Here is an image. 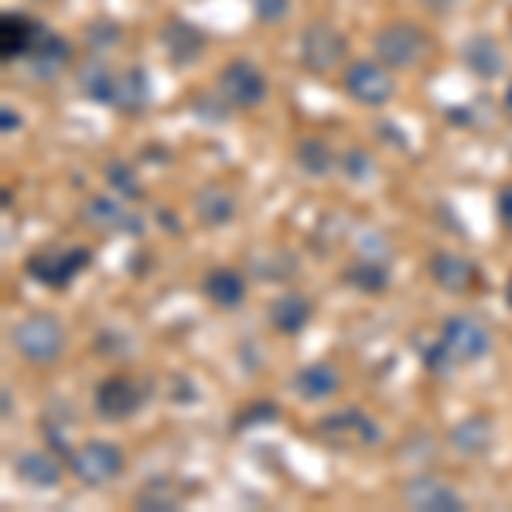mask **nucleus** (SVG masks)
Segmentation results:
<instances>
[{"mask_svg": "<svg viewBox=\"0 0 512 512\" xmlns=\"http://www.w3.org/2000/svg\"><path fill=\"white\" fill-rule=\"evenodd\" d=\"M373 52L386 69H414L431 52V35L410 21H390L373 35Z\"/></svg>", "mask_w": 512, "mask_h": 512, "instance_id": "1", "label": "nucleus"}, {"mask_svg": "<svg viewBox=\"0 0 512 512\" xmlns=\"http://www.w3.org/2000/svg\"><path fill=\"white\" fill-rule=\"evenodd\" d=\"M11 342L31 366H52L65 352V328L55 315H28L14 325Z\"/></svg>", "mask_w": 512, "mask_h": 512, "instance_id": "2", "label": "nucleus"}, {"mask_svg": "<svg viewBox=\"0 0 512 512\" xmlns=\"http://www.w3.org/2000/svg\"><path fill=\"white\" fill-rule=\"evenodd\" d=\"M315 434H318V441H325L328 448H338V451H362V448L379 444V424L355 407L325 414L315 424Z\"/></svg>", "mask_w": 512, "mask_h": 512, "instance_id": "3", "label": "nucleus"}, {"mask_svg": "<svg viewBox=\"0 0 512 512\" xmlns=\"http://www.w3.org/2000/svg\"><path fill=\"white\" fill-rule=\"evenodd\" d=\"M69 468L82 485L96 489V485H106V482H113V478H120L123 468H127V458H123L120 444L93 437V441L69 451Z\"/></svg>", "mask_w": 512, "mask_h": 512, "instance_id": "4", "label": "nucleus"}, {"mask_svg": "<svg viewBox=\"0 0 512 512\" xmlns=\"http://www.w3.org/2000/svg\"><path fill=\"white\" fill-rule=\"evenodd\" d=\"M349 55V41L328 21H315L301 31V62L311 76H332Z\"/></svg>", "mask_w": 512, "mask_h": 512, "instance_id": "5", "label": "nucleus"}, {"mask_svg": "<svg viewBox=\"0 0 512 512\" xmlns=\"http://www.w3.org/2000/svg\"><path fill=\"white\" fill-rule=\"evenodd\" d=\"M441 349L448 352V359L454 366H472V362H482L492 349V335L482 321L454 315L441 325V335H437Z\"/></svg>", "mask_w": 512, "mask_h": 512, "instance_id": "6", "label": "nucleus"}, {"mask_svg": "<svg viewBox=\"0 0 512 512\" xmlns=\"http://www.w3.org/2000/svg\"><path fill=\"white\" fill-rule=\"evenodd\" d=\"M219 96L229 110H256L267 99V76L250 59H236L219 72Z\"/></svg>", "mask_w": 512, "mask_h": 512, "instance_id": "7", "label": "nucleus"}, {"mask_svg": "<svg viewBox=\"0 0 512 512\" xmlns=\"http://www.w3.org/2000/svg\"><path fill=\"white\" fill-rule=\"evenodd\" d=\"M89 260H93V253H89L86 246H72V250L31 253L24 270H28V277L38 280V284L52 287V291H62V287H69L72 280L89 267Z\"/></svg>", "mask_w": 512, "mask_h": 512, "instance_id": "8", "label": "nucleus"}, {"mask_svg": "<svg viewBox=\"0 0 512 512\" xmlns=\"http://www.w3.org/2000/svg\"><path fill=\"white\" fill-rule=\"evenodd\" d=\"M345 93H349L359 106H386L390 99L396 96V82L390 76L383 62H369V59H359L345 69Z\"/></svg>", "mask_w": 512, "mask_h": 512, "instance_id": "9", "label": "nucleus"}, {"mask_svg": "<svg viewBox=\"0 0 512 512\" xmlns=\"http://www.w3.org/2000/svg\"><path fill=\"white\" fill-rule=\"evenodd\" d=\"M48 38V28L31 14L21 11H7L0 18V59L14 62V59H28L31 52Z\"/></svg>", "mask_w": 512, "mask_h": 512, "instance_id": "10", "label": "nucleus"}, {"mask_svg": "<svg viewBox=\"0 0 512 512\" xmlns=\"http://www.w3.org/2000/svg\"><path fill=\"white\" fill-rule=\"evenodd\" d=\"M93 407L103 420L117 424V420H130L144 407V393H140V386L130 376H110L96 386Z\"/></svg>", "mask_w": 512, "mask_h": 512, "instance_id": "11", "label": "nucleus"}, {"mask_svg": "<svg viewBox=\"0 0 512 512\" xmlns=\"http://www.w3.org/2000/svg\"><path fill=\"white\" fill-rule=\"evenodd\" d=\"M82 219L93 229H99V233H130V236L144 233V219L134 216V212L127 209V202H113V198H106V195L89 198L86 209H82Z\"/></svg>", "mask_w": 512, "mask_h": 512, "instance_id": "12", "label": "nucleus"}, {"mask_svg": "<svg viewBox=\"0 0 512 512\" xmlns=\"http://www.w3.org/2000/svg\"><path fill=\"white\" fill-rule=\"evenodd\" d=\"M427 270H431L434 284L448 294H468V291H475V284H482V274H478L475 263L468 260V256H458L448 250L434 253Z\"/></svg>", "mask_w": 512, "mask_h": 512, "instance_id": "13", "label": "nucleus"}, {"mask_svg": "<svg viewBox=\"0 0 512 512\" xmlns=\"http://www.w3.org/2000/svg\"><path fill=\"white\" fill-rule=\"evenodd\" d=\"M403 499H407L410 509L420 512H461L465 509V499L444 485L441 478H414V482L403 489Z\"/></svg>", "mask_w": 512, "mask_h": 512, "instance_id": "14", "label": "nucleus"}, {"mask_svg": "<svg viewBox=\"0 0 512 512\" xmlns=\"http://www.w3.org/2000/svg\"><path fill=\"white\" fill-rule=\"evenodd\" d=\"M161 45L175 65H192L205 52V35L185 18H171L161 28Z\"/></svg>", "mask_w": 512, "mask_h": 512, "instance_id": "15", "label": "nucleus"}, {"mask_svg": "<svg viewBox=\"0 0 512 512\" xmlns=\"http://www.w3.org/2000/svg\"><path fill=\"white\" fill-rule=\"evenodd\" d=\"M14 475L31 489H59L62 485V465L48 451H21L14 458Z\"/></svg>", "mask_w": 512, "mask_h": 512, "instance_id": "16", "label": "nucleus"}, {"mask_svg": "<svg viewBox=\"0 0 512 512\" xmlns=\"http://www.w3.org/2000/svg\"><path fill=\"white\" fill-rule=\"evenodd\" d=\"M461 59H465L468 72H475L478 79L485 82H495L506 72V52L499 48V41L489 38V35H478L465 45V52H461Z\"/></svg>", "mask_w": 512, "mask_h": 512, "instance_id": "17", "label": "nucleus"}, {"mask_svg": "<svg viewBox=\"0 0 512 512\" xmlns=\"http://www.w3.org/2000/svg\"><path fill=\"white\" fill-rule=\"evenodd\" d=\"M311 318H315L311 301H308V297H301V294H294V291L274 297V304H270V325H274L280 335L304 332V328L311 325Z\"/></svg>", "mask_w": 512, "mask_h": 512, "instance_id": "18", "label": "nucleus"}, {"mask_svg": "<svg viewBox=\"0 0 512 512\" xmlns=\"http://www.w3.org/2000/svg\"><path fill=\"white\" fill-rule=\"evenodd\" d=\"M202 291H205V297H209L212 304H216V308L233 311V308H239V304L246 301V280L233 267H216V270H209V274H205Z\"/></svg>", "mask_w": 512, "mask_h": 512, "instance_id": "19", "label": "nucleus"}, {"mask_svg": "<svg viewBox=\"0 0 512 512\" xmlns=\"http://www.w3.org/2000/svg\"><path fill=\"white\" fill-rule=\"evenodd\" d=\"M338 386H342V376H338L335 366L328 362H311L301 373L294 376V393L301 400H325V396H335Z\"/></svg>", "mask_w": 512, "mask_h": 512, "instance_id": "20", "label": "nucleus"}, {"mask_svg": "<svg viewBox=\"0 0 512 512\" xmlns=\"http://www.w3.org/2000/svg\"><path fill=\"white\" fill-rule=\"evenodd\" d=\"M117 82L120 72H113L103 62H86L79 69V89L86 93V99H93L99 106H113L117 103Z\"/></svg>", "mask_w": 512, "mask_h": 512, "instance_id": "21", "label": "nucleus"}, {"mask_svg": "<svg viewBox=\"0 0 512 512\" xmlns=\"http://www.w3.org/2000/svg\"><path fill=\"white\" fill-rule=\"evenodd\" d=\"M147 106H151V82H147V72L137 69V65H134V69H127V72H120L117 103H113V110L137 117V113H144Z\"/></svg>", "mask_w": 512, "mask_h": 512, "instance_id": "22", "label": "nucleus"}, {"mask_svg": "<svg viewBox=\"0 0 512 512\" xmlns=\"http://www.w3.org/2000/svg\"><path fill=\"white\" fill-rule=\"evenodd\" d=\"M28 62H31V69H35V76L55 79L59 72H65V65L72 62V45L62 35H52V31H48V38L28 55Z\"/></svg>", "mask_w": 512, "mask_h": 512, "instance_id": "23", "label": "nucleus"}, {"mask_svg": "<svg viewBox=\"0 0 512 512\" xmlns=\"http://www.w3.org/2000/svg\"><path fill=\"white\" fill-rule=\"evenodd\" d=\"M195 216L198 222H205V226H212V229L229 226V222L236 219V198L216 185L205 188V192L195 195Z\"/></svg>", "mask_w": 512, "mask_h": 512, "instance_id": "24", "label": "nucleus"}, {"mask_svg": "<svg viewBox=\"0 0 512 512\" xmlns=\"http://www.w3.org/2000/svg\"><path fill=\"white\" fill-rule=\"evenodd\" d=\"M342 277H345V284H352L355 291H362V294H383L386 287H390V267H386L383 260H376V256L355 260Z\"/></svg>", "mask_w": 512, "mask_h": 512, "instance_id": "25", "label": "nucleus"}, {"mask_svg": "<svg viewBox=\"0 0 512 512\" xmlns=\"http://www.w3.org/2000/svg\"><path fill=\"white\" fill-rule=\"evenodd\" d=\"M451 444L465 454V458H478V454H485L492 448L489 420H485V417H468V420H461V424H454Z\"/></svg>", "mask_w": 512, "mask_h": 512, "instance_id": "26", "label": "nucleus"}, {"mask_svg": "<svg viewBox=\"0 0 512 512\" xmlns=\"http://www.w3.org/2000/svg\"><path fill=\"white\" fill-rule=\"evenodd\" d=\"M294 158H297V164H301L304 175H311V178H325L328 171L335 168L332 147H328L325 140H318V137H304L301 144L294 147Z\"/></svg>", "mask_w": 512, "mask_h": 512, "instance_id": "27", "label": "nucleus"}, {"mask_svg": "<svg viewBox=\"0 0 512 512\" xmlns=\"http://www.w3.org/2000/svg\"><path fill=\"white\" fill-rule=\"evenodd\" d=\"M106 178H110L113 192L123 195V202H140L144 198V185L137 181L134 168L123 161H110V168H106Z\"/></svg>", "mask_w": 512, "mask_h": 512, "instance_id": "28", "label": "nucleus"}, {"mask_svg": "<svg viewBox=\"0 0 512 512\" xmlns=\"http://www.w3.org/2000/svg\"><path fill=\"white\" fill-rule=\"evenodd\" d=\"M137 506L140 509H158V512H171L178 509V492L171 489L168 482H151L144 492L137 495Z\"/></svg>", "mask_w": 512, "mask_h": 512, "instance_id": "29", "label": "nucleus"}, {"mask_svg": "<svg viewBox=\"0 0 512 512\" xmlns=\"http://www.w3.org/2000/svg\"><path fill=\"white\" fill-rule=\"evenodd\" d=\"M120 41V24L99 18L86 28V45L93 48V52H106V48H113Z\"/></svg>", "mask_w": 512, "mask_h": 512, "instance_id": "30", "label": "nucleus"}, {"mask_svg": "<svg viewBox=\"0 0 512 512\" xmlns=\"http://www.w3.org/2000/svg\"><path fill=\"white\" fill-rule=\"evenodd\" d=\"M277 417H280L277 403L260 400V403H253V407H246L243 414L236 417V431H250V427L263 424V420H277Z\"/></svg>", "mask_w": 512, "mask_h": 512, "instance_id": "31", "label": "nucleus"}, {"mask_svg": "<svg viewBox=\"0 0 512 512\" xmlns=\"http://www.w3.org/2000/svg\"><path fill=\"white\" fill-rule=\"evenodd\" d=\"M342 171L345 175H349L352 181H369V175H373V158H369L366 151H359V147H355V151H349L342 158Z\"/></svg>", "mask_w": 512, "mask_h": 512, "instance_id": "32", "label": "nucleus"}, {"mask_svg": "<svg viewBox=\"0 0 512 512\" xmlns=\"http://www.w3.org/2000/svg\"><path fill=\"white\" fill-rule=\"evenodd\" d=\"M256 21L263 24H280L287 18V11H291V0H250Z\"/></svg>", "mask_w": 512, "mask_h": 512, "instance_id": "33", "label": "nucleus"}, {"mask_svg": "<svg viewBox=\"0 0 512 512\" xmlns=\"http://www.w3.org/2000/svg\"><path fill=\"white\" fill-rule=\"evenodd\" d=\"M495 209H499V222L506 229H512V185H506L499 192V202H495Z\"/></svg>", "mask_w": 512, "mask_h": 512, "instance_id": "34", "label": "nucleus"}, {"mask_svg": "<svg viewBox=\"0 0 512 512\" xmlns=\"http://www.w3.org/2000/svg\"><path fill=\"white\" fill-rule=\"evenodd\" d=\"M0 123H4V134H14V130L21 127V117L11 113V106H4V110H0Z\"/></svg>", "mask_w": 512, "mask_h": 512, "instance_id": "35", "label": "nucleus"}, {"mask_svg": "<svg viewBox=\"0 0 512 512\" xmlns=\"http://www.w3.org/2000/svg\"><path fill=\"white\" fill-rule=\"evenodd\" d=\"M427 7H431V11H437V14H444V11H451L454 4H458V0H424Z\"/></svg>", "mask_w": 512, "mask_h": 512, "instance_id": "36", "label": "nucleus"}, {"mask_svg": "<svg viewBox=\"0 0 512 512\" xmlns=\"http://www.w3.org/2000/svg\"><path fill=\"white\" fill-rule=\"evenodd\" d=\"M502 110H506V117H512V82L506 86V96H502Z\"/></svg>", "mask_w": 512, "mask_h": 512, "instance_id": "37", "label": "nucleus"}]
</instances>
